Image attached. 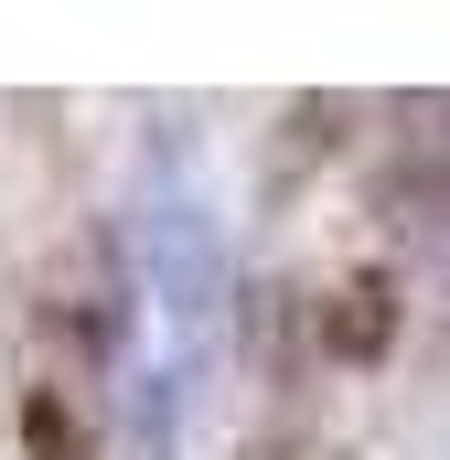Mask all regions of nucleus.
Masks as SVG:
<instances>
[{"label": "nucleus", "mask_w": 450, "mask_h": 460, "mask_svg": "<svg viewBox=\"0 0 450 460\" xmlns=\"http://www.w3.org/2000/svg\"><path fill=\"white\" fill-rule=\"evenodd\" d=\"M386 343H397V279L364 268V279H343L322 300V353L333 364H386Z\"/></svg>", "instance_id": "nucleus-1"}, {"label": "nucleus", "mask_w": 450, "mask_h": 460, "mask_svg": "<svg viewBox=\"0 0 450 460\" xmlns=\"http://www.w3.org/2000/svg\"><path fill=\"white\" fill-rule=\"evenodd\" d=\"M375 204H386L397 226H408V215H418V226H440V215H450V161H440V150H429V161H397V172L375 182Z\"/></svg>", "instance_id": "nucleus-2"}, {"label": "nucleus", "mask_w": 450, "mask_h": 460, "mask_svg": "<svg viewBox=\"0 0 450 460\" xmlns=\"http://www.w3.org/2000/svg\"><path fill=\"white\" fill-rule=\"evenodd\" d=\"M22 439H32V460H76V418H65L54 396H32V407H22Z\"/></svg>", "instance_id": "nucleus-3"}, {"label": "nucleus", "mask_w": 450, "mask_h": 460, "mask_svg": "<svg viewBox=\"0 0 450 460\" xmlns=\"http://www.w3.org/2000/svg\"><path fill=\"white\" fill-rule=\"evenodd\" d=\"M343 139V97H322V108H290V150H333Z\"/></svg>", "instance_id": "nucleus-4"}]
</instances>
